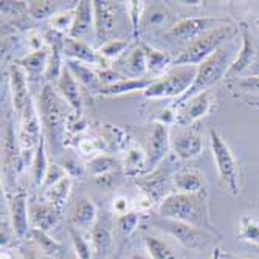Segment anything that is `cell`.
I'll return each mask as SVG.
<instances>
[{
  "label": "cell",
  "instance_id": "obj_1",
  "mask_svg": "<svg viewBox=\"0 0 259 259\" xmlns=\"http://www.w3.org/2000/svg\"><path fill=\"white\" fill-rule=\"evenodd\" d=\"M37 110L40 115L44 138L53 151L59 155L65 146V137L70 129L72 120V107L59 95L58 90L52 84H45L39 93Z\"/></svg>",
  "mask_w": 259,
  "mask_h": 259
},
{
  "label": "cell",
  "instance_id": "obj_2",
  "mask_svg": "<svg viewBox=\"0 0 259 259\" xmlns=\"http://www.w3.org/2000/svg\"><path fill=\"white\" fill-rule=\"evenodd\" d=\"M157 211L160 218L180 221L208 231L211 230L206 190L194 194L169 193L158 203Z\"/></svg>",
  "mask_w": 259,
  "mask_h": 259
},
{
  "label": "cell",
  "instance_id": "obj_3",
  "mask_svg": "<svg viewBox=\"0 0 259 259\" xmlns=\"http://www.w3.org/2000/svg\"><path fill=\"white\" fill-rule=\"evenodd\" d=\"M238 53H239V50H238L236 44H225L214 55H211L200 65H197V73H196L193 85L183 97L176 100L171 107H174V109L179 107L186 100L199 95L202 92H206L211 85L218 84L221 79H225L228 70H230L231 64L234 62V59H236Z\"/></svg>",
  "mask_w": 259,
  "mask_h": 259
},
{
  "label": "cell",
  "instance_id": "obj_4",
  "mask_svg": "<svg viewBox=\"0 0 259 259\" xmlns=\"http://www.w3.org/2000/svg\"><path fill=\"white\" fill-rule=\"evenodd\" d=\"M239 33V27L236 23H225V25L216 27L211 31L202 34L191 44L185 45L177 58H174V67H197L211 55H214L221 47L228 44L234 36Z\"/></svg>",
  "mask_w": 259,
  "mask_h": 259
},
{
  "label": "cell",
  "instance_id": "obj_5",
  "mask_svg": "<svg viewBox=\"0 0 259 259\" xmlns=\"http://www.w3.org/2000/svg\"><path fill=\"white\" fill-rule=\"evenodd\" d=\"M209 143L211 152L216 161L219 171V180L224 190L231 196L241 194V168L239 161L234 157L228 141L216 129L209 131Z\"/></svg>",
  "mask_w": 259,
  "mask_h": 259
},
{
  "label": "cell",
  "instance_id": "obj_6",
  "mask_svg": "<svg viewBox=\"0 0 259 259\" xmlns=\"http://www.w3.org/2000/svg\"><path fill=\"white\" fill-rule=\"evenodd\" d=\"M196 73H197V67L194 65L174 67L164 76L155 78L151 87L145 92V97L152 100L174 98L176 101L190 90V87L194 82Z\"/></svg>",
  "mask_w": 259,
  "mask_h": 259
},
{
  "label": "cell",
  "instance_id": "obj_7",
  "mask_svg": "<svg viewBox=\"0 0 259 259\" xmlns=\"http://www.w3.org/2000/svg\"><path fill=\"white\" fill-rule=\"evenodd\" d=\"M154 225L164 231L169 236H172L179 244H182L186 248H202L206 244H209V241L213 239L211 233L208 230L185 224L180 221H174V219H164V218H158L154 221Z\"/></svg>",
  "mask_w": 259,
  "mask_h": 259
},
{
  "label": "cell",
  "instance_id": "obj_8",
  "mask_svg": "<svg viewBox=\"0 0 259 259\" xmlns=\"http://www.w3.org/2000/svg\"><path fill=\"white\" fill-rule=\"evenodd\" d=\"M225 23H233V20L228 17H186L174 23L168 31V36L188 45L202 34Z\"/></svg>",
  "mask_w": 259,
  "mask_h": 259
},
{
  "label": "cell",
  "instance_id": "obj_9",
  "mask_svg": "<svg viewBox=\"0 0 259 259\" xmlns=\"http://www.w3.org/2000/svg\"><path fill=\"white\" fill-rule=\"evenodd\" d=\"M17 137H19L20 149L23 152H30L34 148H37L44 138L40 115L33 98L28 100L27 106L20 112V124H19Z\"/></svg>",
  "mask_w": 259,
  "mask_h": 259
},
{
  "label": "cell",
  "instance_id": "obj_10",
  "mask_svg": "<svg viewBox=\"0 0 259 259\" xmlns=\"http://www.w3.org/2000/svg\"><path fill=\"white\" fill-rule=\"evenodd\" d=\"M171 149V131L168 126L154 123L151 126L148 141H146V166L143 174H151L154 172L158 164L163 161V158L166 157L168 151Z\"/></svg>",
  "mask_w": 259,
  "mask_h": 259
},
{
  "label": "cell",
  "instance_id": "obj_11",
  "mask_svg": "<svg viewBox=\"0 0 259 259\" xmlns=\"http://www.w3.org/2000/svg\"><path fill=\"white\" fill-rule=\"evenodd\" d=\"M8 211L13 234L17 239L27 238L31 231L30 222V205L27 193L20 190L14 194H8Z\"/></svg>",
  "mask_w": 259,
  "mask_h": 259
},
{
  "label": "cell",
  "instance_id": "obj_12",
  "mask_svg": "<svg viewBox=\"0 0 259 259\" xmlns=\"http://www.w3.org/2000/svg\"><path fill=\"white\" fill-rule=\"evenodd\" d=\"M171 149L180 160H193L203 149L202 138L190 126H179L171 132Z\"/></svg>",
  "mask_w": 259,
  "mask_h": 259
},
{
  "label": "cell",
  "instance_id": "obj_13",
  "mask_svg": "<svg viewBox=\"0 0 259 259\" xmlns=\"http://www.w3.org/2000/svg\"><path fill=\"white\" fill-rule=\"evenodd\" d=\"M177 109V123L179 126H191L193 123L205 118L213 109V97L211 92H202L199 95L186 100Z\"/></svg>",
  "mask_w": 259,
  "mask_h": 259
},
{
  "label": "cell",
  "instance_id": "obj_14",
  "mask_svg": "<svg viewBox=\"0 0 259 259\" xmlns=\"http://www.w3.org/2000/svg\"><path fill=\"white\" fill-rule=\"evenodd\" d=\"M30 222L31 228L50 233L62 222V211L50 202L33 203L30 205Z\"/></svg>",
  "mask_w": 259,
  "mask_h": 259
},
{
  "label": "cell",
  "instance_id": "obj_15",
  "mask_svg": "<svg viewBox=\"0 0 259 259\" xmlns=\"http://www.w3.org/2000/svg\"><path fill=\"white\" fill-rule=\"evenodd\" d=\"M239 31H241L242 47H241V52L238 53L236 59H234V62L231 64L225 79H236V78H239L248 67H251V64L256 59V45H254V40H253L247 25H244V23H242Z\"/></svg>",
  "mask_w": 259,
  "mask_h": 259
},
{
  "label": "cell",
  "instance_id": "obj_16",
  "mask_svg": "<svg viewBox=\"0 0 259 259\" xmlns=\"http://www.w3.org/2000/svg\"><path fill=\"white\" fill-rule=\"evenodd\" d=\"M62 55L67 59H75V61L84 62L87 65H98L101 68H109L106 59L98 52L93 50L89 44L78 40V39H72L68 36L62 47Z\"/></svg>",
  "mask_w": 259,
  "mask_h": 259
},
{
  "label": "cell",
  "instance_id": "obj_17",
  "mask_svg": "<svg viewBox=\"0 0 259 259\" xmlns=\"http://www.w3.org/2000/svg\"><path fill=\"white\" fill-rule=\"evenodd\" d=\"M8 76H10V92H11L13 107L20 115L23 107L27 106L28 100L31 98L28 92V76L17 62H14L10 67Z\"/></svg>",
  "mask_w": 259,
  "mask_h": 259
},
{
  "label": "cell",
  "instance_id": "obj_18",
  "mask_svg": "<svg viewBox=\"0 0 259 259\" xmlns=\"http://www.w3.org/2000/svg\"><path fill=\"white\" fill-rule=\"evenodd\" d=\"M56 90H58L59 95L68 103V106L73 109L75 116H81L82 107H84L81 84L73 78V75L70 73V70L67 67H64V70H62V75L56 84Z\"/></svg>",
  "mask_w": 259,
  "mask_h": 259
},
{
  "label": "cell",
  "instance_id": "obj_19",
  "mask_svg": "<svg viewBox=\"0 0 259 259\" xmlns=\"http://www.w3.org/2000/svg\"><path fill=\"white\" fill-rule=\"evenodd\" d=\"M93 16H95V36L98 40H109L115 25H116V11L110 2L93 0Z\"/></svg>",
  "mask_w": 259,
  "mask_h": 259
},
{
  "label": "cell",
  "instance_id": "obj_20",
  "mask_svg": "<svg viewBox=\"0 0 259 259\" xmlns=\"http://www.w3.org/2000/svg\"><path fill=\"white\" fill-rule=\"evenodd\" d=\"M98 221V209L93 200L87 196L79 197L76 203L73 205L72 211H70L68 222L70 227L76 230H85V228H93V225Z\"/></svg>",
  "mask_w": 259,
  "mask_h": 259
},
{
  "label": "cell",
  "instance_id": "obj_21",
  "mask_svg": "<svg viewBox=\"0 0 259 259\" xmlns=\"http://www.w3.org/2000/svg\"><path fill=\"white\" fill-rule=\"evenodd\" d=\"M113 225L107 219H98L92 228V245L95 251V259H106L113 245Z\"/></svg>",
  "mask_w": 259,
  "mask_h": 259
},
{
  "label": "cell",
  "instance_id": "obj_22",
  "mask_svg": "<svg viewBox=\"0 0 259 259\" xmlns=\"http://www.w3.org/2000/svg\"><path fill=\"white\" fill-rule=\"evenodd\" d=\"M90 30H95V16H93V4L81 0L75 7V20L68 37L81 40Z\"/></svg>",
  "mask_w": 259,
  "mask_h": 259
},
{
  "label": "cell",
  "instance_id": "obj_23",
  "mask_svg": "<svg viewBox=\"0 0 259 259\" xmlns=\"http://www.w3.org/2000/svg\"><path fill=\"white\" fill-rule=\"evenodd\" d=\"M172 185L177 193L194 194L206 190L205 176L194 168H182L172 176Z\"/></svg>",
  "mask_w": 259,
  "mask_h": 259
},
{
  "label": "cell",
  "instance_id": "obj_24",
  "mask_svg": "<svg viewBox=\"0 0 259 259\" xmlns=\"http://www.w3.org/2000/svg\"><path fill=\"white\" fill-rule=\"evenodd\" d=\"M166 172H163L160 169H155L154 172L148 174V176H141L137 177V185L141 190V194L148 196L154 203L155 202H161L168 194H164V188L168 186L166 183Z\"/></svg>",
  "mask_w": 259,
  "mask_h": 259
},
{
  "label": "cell",
  "instance_id": "obj_25",
  "mask_svg": "<svg viewBox=\"0 0 259 259\" xmlns=\"http://www.w3.org/2000/svg\"><path fill=\"white\" fill-rule=\"evenodd\" d=\"M123 72L121 75L124 78H145V73L148 72V62H146V53L143 49V44L140 40L127 50L126 58L123 59Z\"/></svg>",
  "mask_w": 259,
  "mask_h": 259
},
{
  "label": "cell",
  "instance_id": "obj_26",
  "mask_svg": "<svg viewBox=\"0 0 259 259\" xmlns=\"http://www.w3.org/2000/svg\"><path fill=\"white\" fill-rule=\"evenodd\" d=\"M155 81V78H124L118 82H115L112 85H106L101 87L97 95L100 97H120V95H126V93H134V92H146L151 84Z\"/></svg>",
  "mask_w": 259,
  "mask_h": 259
},
{
  "label": "cell",
  "instance_id": "obj_27",
  "mask_svg": "<svg viewBox=\"0 0 259 259\" xmlns=\"http://www.w3.org/2000/svg\"><path fill=\"white\" fill-rule=\"evenodd\" d=\"M65 67L70 70V73L73 75V78L81 84V87H85L87 90L98 93L101 85L98 72H95L93 68H90V65L75 61V59H65Z\"/></svg>",
  "mask_w": 259,
  "mask_h": 259
},
{
  "label": "cell",
  "instance_id": "obj_28",
  "mask_svg": "<svg viewBox=\"0 0 259 259\" xmlns=\"http://www.w3.org/2000/svg\"><path fill=\"white\" fill-rule=\"evenodd\" d=\"M49 59H50V47H45L44 50L28 53L27 56L17 59L16 62L23 68V72L27 73L28 81H30V79H37L45 75Z\"/></svg>",
  "mask_w": 259,
  "mask_h": 259
},
{
  "label": "cell",
  "instance_id": "obj_29",
  "mask_svg": "<svg viewBox=\"0 0 259 259\" xmlns=\"http://www.w3.org/2000/svg\"><path fill=\"white\" fill-rule=\"evenodd\" d=\"M20 148L19 145V137L13 129V124L8 121L5 123V132H4V141H2V163L4 169L8 172L10 169L16 171L19 164V155L17 149Z\"/></svg>",
  "mask_w": 259,
  "mask_h": 259
},
{
  "label": "cell",
  "instance_id": "obj_30",
  "mask_svg": "<svg viewBox=\"0 0 259 259\" xmlns=\"http://www.w3.org/2000/svg\"><path fill=\"white\" fill-rule=\"evenodd\" d=\"M30 238L33 241V244L36 245L37 251L44 256H49V257H59L65 253V247L58 242L56 239H53L49 233L31 228L30 231Z\"/></svg>",
  "mask_w": 259,
  "mask_h": 259
},
{
  "label": "cell",
  "instance_id": "obj_31",
  "mask_svg": "<svg viewBox=\"0 0 259 259\" xmlns=\"http://www.w3.org/2000/svg\"><path fill=\"white\" fill-rule=\"evenodd\" d=\"M49 158H47V141L45 138H42V141L39 143V146L34 151L33 155V161H31V182L33 186H42L47 171H49Z\"/></svg>",
  "mask_w": 259,
  "mask_h": 259
},
{
  "label": "cell",
  "instance_id": "obj_32",
  "mask_svg": "<svg viewBox=\"0 0 259 259\" xmlns=\"http://www.w3.org/2000/svg\"><path fill=\"white\" fill-rule=\"evenodd\" d=\"M172 14L169 8L161 4V2H154L152 5L145 8L143 14V27L151 28V27H163L171 20Z\"/></svg>",
  "mask_w": 259,
  "mask_h": 259
},
{
  "label": "cell",
  "instance_id": "obj_33",
  "mask_svg": "<svg viewBox=\"0 0 259 259\" xmlns=\"http://www.w3.org/2000/svg\"><path fill=\"white\" fill-rule=\"evenodd\" d=\"M123 166L127 176L137 177L138 174L143 176L145 166H146V152L145 149H141L138 146H132L126 151L124 160H123Z\"/></svg>",
  "mask_w": 259,
  "mask_h": 259
},
{
  "label": "cell",
  "instance_id": "obj_34",
  "mask_svg": "<svg viewBox=\"0 0 259 259\" xmlns=\"http://www.w3.org/2000/svg\"><path fill=\"white\" fill-rule=\"evenodd\" d=\"M227 87L231 92H238L239 97L248 98L251 97L259 100V75L247 76V78H236V79H228Z\"/></svg>",
  "mask_w": 259,
  "mask_h": 259
},
{
  "label": "cell",
  "instance_id": "obj_35",
  "mask_svg": "<svg viewBox=\"0 0 259 259\" xmlns=\"http://www.w3.org/2000/svg\"><path fill=\"white\" fill-rule=\"evenodd\" d=\"M62 47L61 45H52L50 47V59H49V65H47L45 70V75L44 78L47 79V84H58L61 75H62V70L64 65L62 64Z\"/></svg>",
  "mask_w": 259,
  "mask_h": 259
},
{
  "label": "cell",
  "instance_id": "obj_36",
  "mask_svg": "<svg viewBox=\"0 0 259 259\" xmlns=\"http://www.w3.org/2000/svg\"><path fill=\"white\" fill-rule=\"evenodd\" d=\"M28 4V16L34 20L53 19L59 11V4L52 0H31Z\"/></svg>",
  "mask_w": 259,
  "mask_h": 259
},
{
  "label": "cell",
  "instance_id": "obj_37",
  "mask_svg": "<svg viewBox=\"0 0 259 259\" xmlns=\"http://www.w3.org/2000/svg\"><path fill=\"white\" fill-rule=\"evenodd\" d=\"M116 166H118V161H116L115 157L109 154H100L87 163V172L93 177H101L115 171Z\"/></svg>",
  "mask_w": 259,
  "mask_h": 259
},
{
  "label": "cell",
  "instance_id": "obj_38",
  "mask_svg": "<svg viewBox=\"0 0 259 259\" xmlns=\"http://www.w3.org/2000/svg\"><path fill=\"white\" fill-rule=\"evenodd\" d=\"M145 245H146L148 254L152 259H179L177 253L169 244H166L155 236H151V234H146L145 236Z\"/></svg>",
  "mask_w": 259,
  "mask_h": 259
},
{
  "label": "cell",
  "instance_id": "obj_39",
  "mask_svg": "<svg viewBox=\"0 0 259 259\" xmlns=\"http://www.w3.org/2000/svg\"><path fill=\"white\" fill-rule=\"evenodd\" d=\"M70 190H72V179L65 177V179H62L61 182H58L56 185H53L52 188L47 190V202L53 203L58 209L62 211L65 203H67Z\"/></svg>",
  "mask_w": 259,
  "mask_h": 259
},
{
  "label": "cell",
  "instance_id": "obj_40",
  "mask_svg": "<svg viewBox=\"0 0 259 259\" xmlns=\"http://www.w3.org/2000/svg\"><path fill=\"white\" fill-rule=\"evenodd\" d=\"M141 44H143V49L146 53V62H148L149 72H161V70H164L168 65H172L174 59L169 56V53L157 50L145 42H141Z\"/></svg>",
  "mask_w": 259,
  "mask_h": 259
},
{
  "label": "cell",
  "instance_id": "obj_41",
  "mask_svg": "<svg viewBox=\"0 0 259 259\" xmlns=\"http://www.w3.org/2000/svg\"><path fill=\"white\" fill-rule=\"evenodd\" d=\"M59 164L65 169L70 179H85L89 176L87 164H84V161L75 152H64Z\"/></svg>",
  "mask_w": 259,
  "mask_h": 259
},
{
  "label": "cell",
  "instance_id": "obj_42",
  "mask_svg": "<svg viewBox=\"0 0 259 259\" xmlns=\"http://www.w3.org/2000/svg\"><path fill=\"white\" fill-rule=\"evenodd\" d=\"M238 236L241 241L259 247V219L244 216L239 224V233Z\"/></svg>",
  "mask_w": 259,
  "mask_h": 259
},
{
  "label": "cell",
  "instance_id": "obj_43",
  "mask_svg": "<svg viewBox=\"0 0 259 259\" xmlns=\"http://www.w3.org/2000/svg\"><path fill=\"white\" fill-rule=\"evenodd\" d=\"M127 8V16L132 25V31H134V37L138 42L140 40V30L143 27V14H145V2H138V0H132V2H127L126 5Z\"/></svg>",
  "mask_w": 259,
  "mask_h": 259
},
{
  "label": "cell",
  "instance_id": "obj_44",
  "mask_svg": "<svg viewBox=\"0 0 259 259\" xmlns=\"http://www.w3.org/2000/svg\"><path fill=\"white\" fill-rule=\"evenodd\" d=\"M70 236H72L75 253H76L78 259H95V251H93L92 242H87V239H84L79 230L70 227Z\"/></svg>",
  "mask_w": 259,
  "mask_h": 259
},
{
  "label": "cell",
  "instance_id": "obj_45",
  "mask_svg": "<svg viewBox=\"0 0 259 259\" xmlns=\"http://www.w3.org/2000/svg\"><path fill=\"white\" fill-rule=\"evenodd\" d=\"M138 225H140V213L135 209L124 216H118L113 224L115 230L118 231L121 236H131V234L138 228Z\"/></svg>",
  "mask_w": 259,
  "mask_h": 259
},
{
  "label": "cell",
  "instance_id": "obj_46",
  "mask_svg": "<svg viewBox=\"0 0 259 259\" xmlns=\"http://www.w3.org/2000/svg\"><path fill=\"white\" fill-rule=\"evenodd\" d=\"M126 50H129V42L127 40H124V39H109L107 42H103L98 53L104 59L109 61V59L120 58Z\"/></svg>",
  "mask_w": 259,
  "mask_h": 259
},
{
  "label": "cell",
  "instance_id": "obj_47",
  "mask_svg": "<svg viewBox=\"0 0 259 259\" xmlns=\"http://www.w3.org/2000/svg\"><path fill=\"white\" fill-rule=\"evenodd\" d=\"M75 20V8L73 10H67L64 13H58L52 20H50V27L53 31L59 34H68L72 30Z\"/></svg>",
  "mask_w": 259,
  "mask_h": 259
},
{
  "label": "cell",
  "instance_id": "obj_48",
  "mask_svg": "<svg viewBox=\"0 0 259 259\" xmlns=\"http://www.w3.org/2000/svg\"><path fill=\"white\" fill-rule=\"evenodd\" d=\"M65 177H68V176H67L65 169L61 166V164L59 163H52L49 166V171H47V176H45V180H44L42 186H45L47 190H49V188H52L53 185H56L58 182H61Z\"/></svg>",
  "mask_w": 259,
  "mask_h": 259
},
{
  "label": "cell",
  "instance_id": "obj_49",
  "mask_svg": "<svg viewBox=\"0 0 259 259\" xmlns=\"http://www.w3.org/2000/svg\"><path fill=\"white\" fill-rule=\"evenodd\" d=\"M20 14H28L27 2H2V16L17 17Z\"/></svg>",
  "mask_w": 259,
  "mask_h": 259
},
{
  "label": "cell",
  "instance_id": "obj_50",
  "mask_svg": "<svg viewBox=\"0 0 259 259\" xmlns=\"http://www.w3.org/2000/svg\"><path fill=\"white\" fill-rule=\"evenodd\" d=\"M27 47L30 53H34V52H40L45 49V37L37 31V30H28L27 33Z\"/></svg>",
  "mask_w": 259,
  "mask_h": 259
},
{
  "label": "cell",
  "instance_id": "obj_51",
  "mask_svg": "<svg viewBox=\"0 0 259 259\" xmlns=\"http://www.w3.org/2000/svg\"><path fill=\"white\" fill-rule=\"evenodd\" d=\"M112 209H113V213H115L116 218L124 216V214L131 213V211H134V202H131L124 196H118V197H115L113 202H112Z\"/></svg>",
  "mask_w": 259,
  "mask_h": 259
},
{
  "label": "cell",
  "instance_id": "obj_52",
  "mask_svg": "<svg viewBox=\"0 0 259 259\" xmlns=\"http://www.w3.org/2000/svg\"><path fill=\"white\" fill-rule=\"evenodd\" d=\"M103 148H104V145L98 143V140H95V138H84L78 143V151L82 155H93Z\"/></svg>",
  "mask_w": 259,
  "mask_h": 259
},
{
  "label": "cell",
  "instance_id": "obj_53",
  "mask_svg": "<svg viewBox=\"0 0 259 259\" xmlns=\"http://www.w3.org/2000/svg\"><path fill=\"white\" fill-rule=\"evenodd\" d=\"M0 259H16L14 254L8 250H2V254H0Z\"/></svg>",
  "mask_w": 259,
  "mask_h": 259
},
{
  "label": "cell",
  "instance_id": "obj_54",
  "mask_svg": "<svg viewBox=\"0 0 259 259\" xmlns=\"http://www.w3.org/2000/svg\"><path fill=\"white\" fill-rule=\"evenodd\" d=\"M131 259H152L149 254H143V253H135L131 256Z\"/></svg>",
  "mask_w": 259,
  "mask_h": 259
},
{
  "label": "cell",
  "instance_id": "obj_55",
  "mask_svg": "<svg viewBox=\"0 0 259 259\" xmlns=\"http://www.w3.org/2000/svg\"><path fill=\"white\" fill-rule=\"evenodd\" d=\"M221 259H245V257H238V256H234L231 253H227V254H222L221 253Z\"/></svg>",
  "mask_w": 259,
  "mask_h": 259
},
{
  "label": "cell",
  "instance_id": "obj_56",
  "mask_svg": "<svg viewBox=\"0 0 259 259\" xmlns=\"http://www.w3.org/2000/svg\"><path fill=\"white\" fill-rule=\"evenodd\" d=\"M25 259H40V257H37L34 251H30V254H28V256H27Z\"/></svg>",
  "mask_w": 259,
  "mask_h": 259
},
{
  "label": "cell",
  "instance_id": "obj_57",
  "mask_svg": "<svg viewBox=\"0 0 259 259\" xmlns=\"http://www.w3.org/2000/svg\"><path fill=\"white\" fill-rule=\"evenodd\" d=\"M213 259H221V250H219V248H216V250H214Z\"/></svg>",
  "mask_w": 259,
  "mask_h": 259
},
{
  "label": "cell",
  "instance_id": "obj_58",
  "mask_svg": "<svg viewBox=\"0 0 259 259\" xmlns=\"http://www.w3.org/2000/svg\"><path fill=\"white\" fill-rule=\"evenodd\" d=\"M257 23H259V20H257Z\"/></svg>",
  "mask_w": 259,
  "mask_h": 259
}]
</instances>
